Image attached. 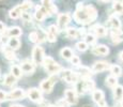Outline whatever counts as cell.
Returning a JSON list of instances; mask_svg holds the SVG:
<instances>
[{"mask_svg":"<svg viewBox=\"0 0 123 107\" xmlns=\"http://www.w3.org/2000/svg\"><path fill=\"white\" fill-rule=\"evenodd\" d=\"M98 16V12L92 6H84V3H78L77 10L74 14V19L78 24H90Z\"/></svg>","mask_w":123,"mask_h":107,"instance_id":"obj_1","label":"cell"},{"mask_svg":"<svg viewBox=\"0 0 123 107\" xmlns=\"http://www.w3.org/2000/svg\"><path fill=\"white\" fill-rule=\"evenodd\" d=\"M43 65L46 70L47 73H49L50 75L57 74V73H60L61 72V66L58 62H56L51 57H45L44 61H43Z\"/></svg>","mask_w":123,"mask_h":107,"instance_id":"obj_2","label":"cell"},{"mask_svg":"<svg viewBox=\"0 0 123 107\" xmlns=\"http://www.w3.org/2000/svg\"><path fill=\"white\" fill-rule=\"evenodd\" d=\"M57 82V77L55 75H51L49 78L47 79H44L43 82L40 85V90H42L43 92H46V93H50L53 91V88L55 86Z\"/></svg>","mask_w":123,"mask_h":107,"instance_id":"obj_3","label":"cell"},{"mask_svg":"<svg viewBox=\"0 0 123 107\" xmlns=\"http://www.w3.org/2000/svg\"><path fill=\"white\" fill-rule=\"evenodd\" d=\"M60 76L63 80H65L68 84H76V82H78V75H77L76 73H74L73 71L68 70V69L61 70Z\"/></svg>","mask_w":123,"mask_h":107,"instance_id":"obj_4","label":"cell"},{"mask_svg":"<svg viewBox=\"0 0 123 107\" xmlns=\"http://www.w3.org/2000/svg\"><path fill=\"white\" fill-rule=\"evenodd\" d=\"M44 58V49L41 46H34L32 49V61L35 64H43Z\"/></svg>","mask_w":123,"mask_h":107,"instance_id":"obj_5","label":"cell"},{"mask_svg":"<svg viewBox=\"0 0 123 107\" xmlns=\"http://www.w3.org/2000/svg\"><path fill=\"white\" fill-rule=\"evenodd\" d=\"M92 99L95 102V104H98L100 107H106V101H105V95L104 92L100 89H95L92 92Z\"/></svg>","mask_w":123,"mask_h":107,"instance_id":"obj_6","label":"cell"},{"mask_svg":"<svg viewBox=\"0 0 123 107\" xmlns=\"http://www.w3.org/2000/svg\"><path fill=\"white\" fill-rule=\"evenodd\" d=\"M25 96H26V94L24 92V90L17 88V89L12 90L10 93H8L6 100H9V101H16V100H23Z\"/></svg>","mask_w":123,"mask_h":107,"instance_id":"obj_7","label":"cell"},{"mask_svg":"<svg viewBox=\"0 0 123 107\" xmlns=\"http://www.w3.org/2000/svg\"><path fill=\"white\" fill-rule=\"evenodd\" d=\"M27 95L32 102H37V103H40L41 101H43L41 90L37 89V88H30V89L28 90Z\"/></svg>","mask_w":123,"mask_h":107,"instance_id":"obj_8","label":"cell"},{"mask_svg":"<svg viewBox=\"0 0 123 107\" xmlns=\"http://www.w3.org/2000/svg\"><path fill=\"white\" fill-rule=\"evenodd\" d=\"M64 96H65V101H67L68 104H71V105H75L78 102V99H77V94L75 90L72 89H68L67 91L64 92Z\"/></svg>","mask_w":123,"mask_h":107,"instance_id":"obj_9","label":"cell"},{"mask_svg":"<svg viewBox=\"0 0 123 107\" xmlns=\"http://www.w3.org/2000/svg\"><path fill=\"white\" fill-rule=\"evenodd\" d=\"M110 68V64L107 61H98L92 66V72L94 73H101L103 71H106Z\"/></svg>","mask_w":123,"mask_h":107,"instance_id":"obj_10","label":"cell"},{"mask_svg":"<svg viewBox=\"0 0 123 107\" xmlns=\"http://www.w3.org/2000/svg\"><path fill=\"white\" fill-rule=\"evenodd\" d=\"M20 69H22L23 73L31 74V73H33V72H34V70H35V63L33 62V61L25 60V61H23V62H22Z\"/></svg>","mask_w":123,"mask_h":107,"instance_id":"obj_11","label":"cell"},{"mask_svg":"<svg viewBox=\"0 0 123 107\" xmlns=\"http://www.w3.org/2000/svg\"><path fill=\"white\" fill-rule=\"evenodd\" d=\"M71 20V15L68 13H63L58 16V26L60 28H64Z\"/></svg>","mask_w":123,"mask_h":107,"instance_id":"obj_12","label":"cell"},{"mask_svg":"<svg viewBox=\"0 0 123 107\" xmlns=\"http://www.w3.org/2000/svg\"><path fill=\"white\" fill-rule=\"evenodd\" d=\"M92 53L94 55H101V56H105L109 53V48L106 45H98V46L92 48Z\"/></svg>","mask_w":123,"mask_h":107,"instance_id":"obj_13","label":"cell"},{"mask_svg":"<svg viewBox=\"0 0 123 107\" xmlns=\"http://www.w3.org/2000/svg\"><path fill=\"white\" fill-rule=\"evenodd\" d=\"M49 14V12L44 8L43 6H37V11H35V18L37 20H43L45 17Z\"/></svg>","mask_w":123,"mask_h":107,"instance_id":"obj_14","label":"cell"},{"mask_svg":"<svg viewBox=\"0 0 123 107\" xmlns=\"http://www.w3.org/2000/svg\"><path fill=\"white\" fill-rule=\"evenodd\" d=\"M42 6L49 12V14H54L57 12V6H54L53 0H41Z\"/></svg>","mask_w":123,"mask_h":107,"instance_id":"obj_15","label":"cell"},{"mask_svg":"<svg viewBox=\"0 0 123 107\" xmlns=\"http://www.w3.org/2000/svg\"><path fill=\"white\" fill-rule=\"evenodd\" d=\"M22 29L19 27H12L6 31V35L10 38H18L19 35H22Z\"/></svg>","mask_w":123,"mask_h":107,"instance_id":"obj_16","label":"cell"},{"mask_svg":"<svg viewBox=\"0 0 123 107\" xmlns=\"http://www.w3.org/2000/svg\"><path fill=\"white\" fill-rule=\"evenodd\" d=\"M60 56L62 57L63 59H65V60H71V58L74 56V53H73V50L71 48L64 47V48H62L60 50Z\"/></svg>","mask_w":123,"mask_h":107,"instance_id":"obj_17","label":"cell"},{"mask_svg":"<svg viewBox=\"0 0 123 107\" xmlns=\"http://www.w3.org/2000/svg\"><path fill=\"white\" fill-rule=\"evenodd\" d=\"M113 96L117 101H122L123 100V87L122 86H117L113 88Z\"/></svg>","mask_w":123,"mask_h":107,"instance_id":"obj_18","label":"cell"},{"mask_svg":"<svg viewBox=\"0 0 123 107\" xmlns=\"http://www.w3.org/2000/svg\"><path fill=\"white\" fill-rule=\"evenodd\" d=\"M22 13H23V10H22V8H20V6H17L14 9H12L10 11V13H9V15H10L11 18L16 19V18H18L20 15H22Z\"/></svg>","mask_w":123,"mask_h":107,"instance_id":"obj_19","label":"cell"},{"mask_svg":"<svg viewBox=\"0 0 123 107\" xmlns=\"http://www.w3.org/2000/svg\"><path fill=\"white\" fill-rule=\"evenodd\" d=\"M8 44H9V47L12 48L13 50L14 49H18L20 46V42L17 38H10L8 41Z\"/></svg>","mask_w":123,"mask_h":107,"instance_id":"obj_20","label":"cell"},{"mask_svg":"<svg viewBox=\"0 0 123 107\" xmlns=\"http://www.w3.org/2000/svg\"><path fill=\"white\" fill-rule=\"evenodd\" d=\"M106 85L110 88H116L118 86V77L113 75H110L106 78Z\"/></svg>","mask_w":123,"mask_h":107,"instance_id":"obj_21","label":"cell"},{"mask_svg":"<svg viewBox=\"0 0 123 107\" xmlns=\"http://www.w3.org/2000/svg\"><path fill=\"white\" fill-rule=\"evenodd\" d=\"M11 74L16 78H20L23 75V71L19 65H12L11 66Z\"/></svg>","mask_w":123,"mask_h":107,"instance_id":"obj_22","label":"cell"},{"mask_svg":"<svg viewBox=\"0 0 123 107\" xmlns=\"http://www.w3.org/2000/svg\"><path fill=\"white\" fill-rule=\"evenodd\" d=\"M110 70V73H111V75L116 76V77H119V76L122 75V69L121 66L117 65V64H113V65H111L109 68Z\"/></svg>","mask_w":123,"mask_h":107,"instance_id":"obj_23","label":"cell"},{"mask_svg":"<svg viewBox=\"0 0 123 107\" xmlns=\"http://www.w3.org/2000/svg\"><path fill=\"white\" fill-rule=\"evenodd\" d=\"M109 25L111 26L112 29H121V23L116 16H111L109 18Z\"/></svg>","mask_w":123,"mask_h":107,"instance_id":"obj_24","label":"cell"},{"mask_svg":"<svg viewBox=\"0 0 123 107\" xmlns=\"http://www.w3.org/2000/svg\"><path fill=\"white\" fill-rule=\"evenodd\" d=\"M112 9H113V11H115L116 13L123 15V2L118 1V0L117 1H115L112 3Z\"/></svg>","mask_w":123,"mask_h":107,"instance_id":"obj_25","label":"cell"},{"mask_svg":"<svg viewBox=\"0 0 123 107\" xmlns=\"http://www.w3.org/2000/svg\"><path fill=\"white\" fill-rule=\"evenodd\" d=\"M93 29H94V32H95V34L98 35V37H105L106 33H107L106 28L103 27V26H100V25H96Z\"/></svg>","mask_w":123,"mask_h":107,"instance_id":"obj_26","label":"cell"},{"mask_svg":"<svg viewBox=\"0 0 123 107\" xmlns=\"http://www.w3.org/2000/svg\"><path fill=\"white\" fill-rule=\"evenodd\" d=\"M16 79L17 78L16 77H14L12 74H8L4 77V80H3V84L6 85V86H8V87H10V86H13L14 84L16 82Z\"/></svg>","mask_w":123,"mask_h":107,"instance_id":"obj_27","label":"cell"},{"mask_svg":"<svg viewBox=\"0 0 123 107\" xmlns=\"http://www.w3.org/2000/svg\"><path fill=\"white\" fill-rule=\"evenodd\" d=\"M67 35L70 39H76V38H78L80 35V33L78 30L75 29V28H68L67 30Z\"/></svg>","mask_w":123,"mask_h":107,"instance_id":"obj_28","label":"cell"},{"mask_svg":"<svg viewBox=\"0 0 123 107\" xmlns=\"http://www.w3.org/2000/svg\"><path fill=\"white\" fill-rule=\"evenodd\" d=\"M79 72L82 78H89L91 76V71L86 66H79Z\"/></svg>","mask_w":123,"mask_h":107,"instance_id":"obj_29","label":"cell"},{"mask_svg":"<svg viewBox=\"0 0 123 107\" xmlns=\"http://www.w3.org/2000/svg\"><path fill=\"white\" fill-rule=\"evenodd\" d=\"M20 8H22L23 12H27L29 9L32 8V1L31 0H25L22 4H19Z\"/></svg>","mask_w":123,"mask_h":107,"instance_id":"obj_30","label":"cell"},{"mask_svg":"<svg viewBox=\"0 0 123 107\" xmlns=\"http://www.w3.org/2000/svg\"><path fill=\"white\" fill-rule=\"evenodd\" d=\"M4 57H6L8 60H14V59H15V53L13 51L12 48L6 49V50H4Z\"/></svg>","mask_w":123,"mask_h":107,"instance_id":"obj_31","label":"cell"},{"mask_svg":"<svg viewBox=\"0 0 123 107\" xmlns=\"http://www.w3.org/2000/svg\"><path fill=\"white\" fill-rule=\"evenodd\" d=\"M76 47L79 51H86L87 49H88V44L85 41H80L76 44Z\"/></svg>","mask_w":123,"mask_h":107,"instance_id":"obj_32","label":"cell"},{"mask_svg":"<svg viewBox=\"0 0 123 107\" xmlns=\"http://www.w3.org/2000/svg\"><path fill=\"white\" fill-rule=\"evenodd\" d=\"M95 37L92 34H87L86 37H85V42L87 43V44H94L95 43Z\"/></svg>","mask_w":123,"mask_h":107,"instance_id":"obj_33","label":"cell"},{"mask_svg":"<svg viewBox=\"0 0 123 107\" xmlns=\"http://www.w3.org/2000/svg\"><path fill=\"white\" fill-rule=\"evenodd\" d=\"M29 40H30V42H32V43L39 42V34H37V32L33 31V32L30 33L29 34Z\"/></svg>","mask_w":123,"mask_h":107,"instance_id":"obj_34","label":"cell"},{"mask_svg":"<svg viewBox=\"0 0 123 107\" xmlns=\"http://www.w3.org/2000/svg\"><path fill=\"white\" fill-rule=\"evenodd\" d=\"M20 16H22V19L24 21H31V15L28 12H23Z\"/></svg>","mask_w":123,"mask_h":107,"instance_id":"obj_35","label":"cell"},{"mask_svg":"<svg viewBox=\"0 0 123 107\" xmlns=\"http://www.w3.org/2000/svg\"><path fill=\"white\" fill-rule=\"evenodd\" d=\"M46 38H47V40H48L49 42H56V40H57V34H54V33H50V32H47L46 33Z\"/></svg>","mask_w":123,"mask_h":107,"instance_id":"obj_36","label":"cell"},{"mask_svg":"<svg viewBox=\"0 0 123 107\" xmlns=\"http://www.w3.org/2000/svg\"><path fill=\"white\" fill-rule=\"evenodd\" d=\"M71 63L72 64H74V65H79L80 64V59H79V57L78 56H73L72 58H71Z\"/></svg>","mask_w":123,"mask_h":107,"instance_id":"obj_37","label":"cell"},{"mask_svg":"<svg viewBox=\"0 0 123 107\" xmlns=\"http://www.w3.org/2000/svg\"><path fill=\"white\" fill-rule=\"evenodd\" d=\"M111 39H112V42L116 43V44H118V43L122 41V39L119 37V34H116V33H111Z\"/></svg>","mask_w":123,"mask_h":107,"instance_id":"obj_38","label":"cell"},{"mask_svg":"<svg viewBox=\"0 0 123 107\" xmlns=\"http://www.w3.org/2000/svg\"><path fill=\"white\" fill-rule=\"evenodd\" d=\"M47 32H50V33H54V34H57V33H58V27H56V25L49 26L48 29H47Z\"/></svg>","mask_w":123,"mask_h":107,"instance_id":"obj_39","label":"cell"},{"mask_svg":"<svg viewBox=\"0 0 123 107\" xmlns=\"http://www.w3.org/2000/svg\"><path fill=\"white\" fill-rule=\"evenodd\" d=\"M6 95L8 94L3 91V90H0V102H4L6 100Z\"/></svg>","mask_w":123,"mask_h":107,"instance_id":"obj_40","label":"cell"},{"mask_svg":"<svg viewBox=\"0 0 123 107\" xmlns=\"http://www.w3.org/2000/svg\"><path fill=\"white\" fill-rule=\"evenodd\" d=\"M40 107H49V105L47 104V102L41 101V102H40Z\"/></svg>","mask_w":123,"mask_h":107,"instance_id":"obj_41","label":"cell"},{"mask_svg":"<svg viewBox=\"0 0 123 107\" xmlns=\"http://www.w3.org/2000/svg\"><path fill=\"white\" fill-rule=\"evenodd\" d=\"M4 29H6V25H4L3 23H1V21H0V32L4 31Z\"/></svg>","mask_w":123,"mask_h":107,"instance_id":"obj_42","label":"cell"},{"mask_svg":"<svg viewBox=\"0 0 123 107\" xmlns=\"http://www.w3.org/2000/svg\"><path fill=\"white\" fill-rule=\"evenodd\" d=\"M119 57H120V60H121L122 61V62H123V50L121 51V53H120L119 54Z\"/></svg>","mask_w":123,"mask_h":107,"instance_id":"obj_43","label":"cell"},{"mask_svg":"<svg viewBox=\"0 0 123 107\" xmlns=\"http://www.w3.org/2000/svg\"><path fill=\"white\" fill-rule=\"evenodd\" d=\"M117 107H123V101H120L119 103L117 104Z\"/></svg>","mask_w":123,"mask_h":107,"instance_id":"obj_44","label":"cell"},{"mask_svg":"<svg viewBox=\"0 0 123 107\" xmlns=\"http://www.w3.org/2000/svg\"><path fill=\"white\" fill-rule=\"evenodd\" d=\"M10 107H25V106H22V105H11Z\"/></svg>","mask_w":123,"mask_h":107,"instance_id":"obj_45","label":"cell"},{"mask_svg":"<svg viewBox=\"0 0 123 107\" xmlns=\"http://www.w3.org/2000/svg\"><path fill=\"white\" fill-rule=\"evenodd\" d=\"M49 107H59V106H57V105H49Z\"/></svg>","mask_w":123,"mask_h":107,"instance_id":"obj_46","label":"cell"},{"mask_svg":"<svg viewBox=\"0 0 123 107\" xmlns=\"http://www.w3.org/2000/svg\"><path fill=\"white\" fill-rule=\"evenodd\" d=\"M101 1H103V2H108L109 0H101Z\"/></svg>","mask_w":123,"mask_h":107,"instance_id":"obj_47","label":"cell"},{"mask_svg":"<svg viewBox=\"0 0 123 107\" xmlns=\"http://www.w3.org/2000/svg\"><path fill=\"white\" fill-rule=\"evenodd\" d=\"M82 107H91L90 105H85V106H82Z\"/></svg>","mask_w":123,"mask_h":107,"instance_id":"obj_48","label":"cell"}]
</instances>
